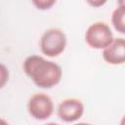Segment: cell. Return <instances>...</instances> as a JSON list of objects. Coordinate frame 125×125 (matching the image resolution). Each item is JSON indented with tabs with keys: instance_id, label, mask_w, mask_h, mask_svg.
Wrapping results in <instances>:
<instances>
[{
	"instance_id": "277c9868",
	"label": "cell",
	"mask_w": 125,
	"mask_h": 125,
	"mask_svg": "<svg viewBox=\"0 0 125 125\" xmlns=\"http://www.w3.org/2000/svg\"><path fill=\"white\" fill-rule=\"evenodd\" d=\"M55 105L52 98L45 93H36L32 95L27 102V111L29 115L36 120H46L54 112Z\"/></svg>"
},
{
	"instance_id": "ba28073f",
	"label": "cell",
	"mask_w": 125,
	"mask_h": 125,
	"mask_svg": "<svg viewBox=\"0 0 125 125\" xmlns=\"http://www.w3.org/2000/svg\"><path fill=\"white\" fill-rule=\"evenodd\" d=\"M34 7L41 11H46L51 9L57 2V0H31Z\"/></svg>"
},
{
	"instance_id": "7a4b0ae2",
	"label": "cell",
	"mask_w": 125,
	"mask_h": 125,
	"mask_svg": "<svg viewBox=\"0 0 125 125\" xmlns=\"http://www.w3.org/2000/svg\"><path fill=\"white\" fill-rule=\"evenodd\" d=\"M66 43V36L62 29L49 28L42 34L39 45L43 55L55 58L64 52Z\"/></svg>"
},
{
	"instance_id": "8992f818",
	"label": "cell",
	"mask_w": 125,
	"mask_h": 125,
	"mask_svg": "<svg viewBox=\"0 0 125 125\" xmlns=\"http://www.w3.org/2000/svg\"><path fill=\"white\" fill-rule=\"evenodd\" d=\"M102 56L108 64H123L125 62V39L123 37L113 38L111 43L103 49Z\"/></svg>"
},
{
	"instance_id": "52a82bcc",
	"label": "cell",
	"mask_w": 125,
	"mask_h": 125,
	"mask_svg": "<svg viewBox=\"0 0 125 125\" xmlns=\"http://www.w3.org/2000/svg\"><path fill=\"white\" fill-rule=\"evenodd\" d=\"M111 23L114 29L125 34V6H117L111 14Z\"/></svg>"
},
{
	"instance_id": "3957f363",
	"label": "cell",
	"mask_w": 125,
	"mask_h": 125,
	"mask_svg": "<svg viewBox=\"0 0 125 125\" xmlns=\"http://www.w3.org/2000/svg\"><path fill=\"white\" fill-rule=\"evenodd\" d=\"M113 33L109 25L104 21L92 23L85 32V42L96 50H103L113 40Z\"/></svg>"
},
{
	"instance_id": "6da1fadb",
	"label": "cell",
	"mask_w": 125,
	"mask_h": 125,
	"mask_svg": "<svg viewBox=\"0 0 125 125\" xmlns=\"http://www.w3.org/2000/svg\"><path fill=\"white\" fill-rule=\"evenodd\" d=\"M22 68L25 75L41 89L54 88L61 82L62 76V70L58 63L38 55L27 57Z\"/></svg>"
},
{
	"instance_id": "9c48e42d",
	"label": "cell",
	"mask_w": 125,
	"mask_h": 125,
	"mask_svg": "<svg viewBox=\"0 0 125 125\" xmlns=\"http://www.w3.org/2000/svg\"><path fill=\"white\" fill-rule=\"evenodd\" d=\"M9 69L8 67L0 62V90L7 84V82L9 81Z\"/></svg>"
},
{
	"instance_id": "30bf717a",
	"label": "cell",
	"mask_w": 125,
	"mask_h": 125,
	"mask_svg": "<svg viewBox=\"0 0 125 125\" xmlns=\"http://www.w3.org/2000/svg\"><path fill=\"white\" fill-rule=\"evenodd\" d=\"M86 2L93 8H100L103 7L107 2V0H86Z\"/></svg>"
},
{
	"instance_id": "5b68a950",
	"label": "cell",
	"mask_w": 125,
	"mask_h": 125,
	"mask_svg": "<svg viewBox=\"0 0 125 125\" xmlns=\"http://www.w3.org/2000/svg\"><path fill=\"white\" fill-rule=\"evenodd\" d=\"M84 110V104L81 100L76 98H67L59 104L57 113L62 121L72 123L83 116Z\"/></svg>"
},
{
	"instance_id": "8fae6325",
	"label": "cell",
	"mask_w": 125,
	"mask_h": 125,
	"mask_svg": "<svg viewBox=\"0 0 125 125\" xmlns=\"http://www.w3.org/2000/svg\"><path fill=\"white\" fill-rule=\"evenodd\" d=\"M117 6H125V0H117Z\"/></svg>"
}]
</instances>
